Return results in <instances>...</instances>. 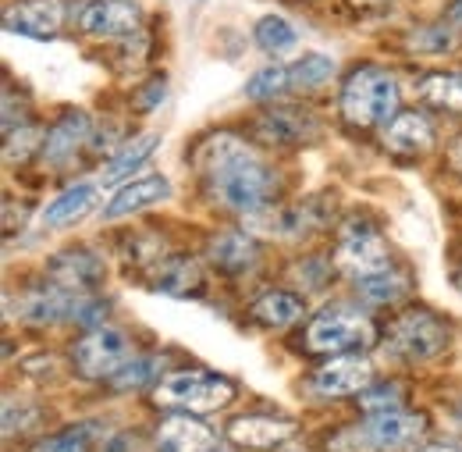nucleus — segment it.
I'll return each instance as SVG.
<instances>
[{
  "instance_id": "20",
  "label": "nucleus",
  "mask_w": 462,
  "mask_h": 452,
  "mask_svg": "<svg viewBox=\"0 0 462 452\" xmlns=\"http://www.w3.org/2000/svg\"><path fill=\"white\" fill-rule=\"evenodd\" d=\"M75 303L79 296L75 292H64L58 285H43V288H32L25 299H22V317L29 325H54V321H71L75 314Z\"/></svg>"
},
{
  "instance_id": "30",
  "label": "nucleus",
  "mask_w": 462,
  "mask_h": 452,
  "mask_svg": "<svg viewBox=\"0 0 462 452\" xmlns=\"http://www.w3.org/2000/svg\"><path fill=\"white\" fill-rule=\"evenodd\" d=\"M161 371H164V356H132L111 378V385H115L117 392H135V389L150 385Z\"/></svg>"
},
{
  "instance_id": "28",
  "label": "nucleus",
  "mask_w": 462,
  "mask_h": 452,
  "mask_svg": "<svg viewBox=\"0 0 462 452\" xmlns=\"http://www.w3.org/2000/svg\"><path fill=\"white\" fill-rule=\"evenodd\" d=\"M405 292H409V275L402 271H384V275H374V278H359V296L374 306H388V303H399Z\"/></svg>"
},
{
  "instance_id": "19",
  "label": "nucleus",
  "mask_w": 462,
  "mask_h": 452,
  "mask_svg": "<svg viewBox=\"0 0 462 452\" xmlns=\"http://www.w3.org/2000/svg\"><path fill=\"white\" fill-rule=\"evenodd\" d=\"M89 128H93V125H89V114H82V111H71V114H64V118H58V121L51 125L43 146H40L43 161H47V165H64V161H71V157L79 154V146H86Z\"/></svg>"
},
{
  "instance_id": "26",
  "label": "nucleus",
  "mask_w": 462,
  "mask_h": 452,
  "mask_svg": "<svg viewBox=\"0 0 462 452\" xmlns=\"http://www.w3.org/2000/svg\"><path fill=\"white\" fill-rule=\"evenodd\" d=\"M253 36H256L260 51H263V54H271V57L289 54V51H295V43H299L295 25H291L289 18H282V14H263V18L256 22Z\"/></svg>"
},
{
  "instance_id": "12",
  "label": "nucleus",
  "mask_w": 462,
  "mask_h": 452,
  "mask_svg": "<svg viewBox=\"0 0 462 452\" xmlns=\"http://www.w3.org/2000/svg\"><path fill=\"white\" fill-rule=\"evenodd\" d=\"M256 136L267 146H306L320 136V125L310 111L299 108H274L256 121Z\"/></svg>"
},
{
  "instance_id": "40",
  "label": "nucleus",
  "mask_w": 462,
  "mask_h": 452,
  "mask_svg": "<svg viewBox=\"0 0 462 452\" xmlns=\"http://www.w3.org/2000/svg\"><path fill=\"white\" fill-rule=\"evenodd\" d=\"M452 165H456V168L462 171V139L456 143V150H452Z\"/></svg>"
},
{
  "instance_id": "5",
  "label": "nucleus",
  "mask_w": 462,
  "mask_h": 452,
  "mask_svg": "<svg viewBox=\"0 0 462 452\" xmlns=\"http://www.w3.org/2000/svg\"><path fill=\"white\" fill-rule=\"evenodd\" d=\"M335 264L352 275L356 282L359 278H374V275H384L392 271V250L388 242L381 239V231L370 225V221H359L352 218L338 231V250H335Z\"/></svg>"
},
{
  "instance_id": "32",
  "label": "nucleus",
  "mask_w": 462,
  "mask_h": 452,
  "mask_svg": "<svg viewBox=\"0 0 462 452\" xmlns=\"http://www.w3.org/2000/svg\"><path fill=\"white\" fill-rule=\"evenodd\" d=\"M285 89H291V71L282 68V64L263 68V71H256V75L245 82V97H249V100H274V97H282Z\"/></svg>"
},
{
  "instance_id": "31",
  "label": "nucleus",
  "mask_w": 462,
  "mask_h": 452,
  "mask_svg": "<svg viewBox=\"0 0 462 452\" xmlns=\"http://www.w3.org/2000/svg\"><path fill=\"white\" fill-rule=\"evenodd\" d=\"M459 36L452 25L438 22V25H427V29H412L409 33V51H420V54H445V51H456L459 47Z\"/></svg>"
},
{
  "instance_id": "33",
  "label": "nucleus",
  "mask_w": 462,
  "mask_h": 452,
  "mask_svg": "<svg viewBox=\"0 0 462 452\" xmlns=\"http://www.w3.org/2000/svg\"><path fill=\"white\" fill-rule=\"evenodd\" d=\"M43 139H47V136H43L40 128H32V125H25V128H22V125H18V132H11V136H7V146H4L7 165L25 161V157H29L36 146H43Z\"/></svg>"
},
{
  "instance_id": "25",
  "label": "nucleus",
  "mask_w": 462,
  "mask_h": 452,
  "mask_svg": "<svg viewBox=\"0 0 462 452\" xmlns=\"http://www.w3.org/2000/svg\"><path fill=\"white\" fill-rule=\"evenodd\" d=\"M97 446H104L100 424H75V428H64L51 438H40L32 452H93Z\"/></svg>"
},
{
  "instance_id": "16",
  "label": "nucleus",
  "mask_w": 462,
  "mask_h": 452,
  "mask_svg": "<svg viewBox=\"0 0 462 452\" xmlns=\"http://www.w3.org/2000/svg\"><path fill=\"white\" fill-rule=\"evenodd\" d=\"M207 260L221 275H245L260 260V242L253 235H245V231H217L207 242Z\"/></svg>"
},
{
  "instance_id": "41",
  "label": "nucleus",
  "mask_w": 462,
  "mask_h": 452,
  "mask_svg": "<svg viewBox=\"0 0 462 452\" xmlns=\"http://www.w3.org/2000/svg\"><path fill=\"white\" fill-rule=\"evenodd\" d=\"M210 452H231V449H225V446H214Z\"/></svg>"
},
{
  "instance_id": "8",
  "label": "nucleus",
  "mask_w": 462,
  "mask_h": 452,
  "mask_svg": "<svg viewBox=\"0 0 462 452\" xmlns=\"http://www.w3.org/2000/svg\"><path fill=\"white\" fill-rule=\"evenodd\" d=\"M71 360H75V371L82 378H115L117 371L132 360V345H128L125 332L104 325V328H93L89 335H82Z\"/></svg>"
},
{
  "instance_id": "3",
  "label": "nucleus",
  "mask_w": 462,
  "mask_h": 452,
  "mask_svg": "<svg viewBox=\"0 0 462 452\" xmlns=\"http://www.w3.org/2000/svg\"><path fill=\"white\" fill-rule=\"evenodd\" d=\"M399 111V82L392 71L377 64H363L348 75L342 89V118L356 128H374L384 125Z\"/></svg>"
},
{
  "instance_id": "1",
  "label": "nucleus",
  "mask_w": 462,
  "mask_h": 452,
  "mask_svg": "<svg viewBox=\"0 0 462 452\" xmlns=\"http://www.w3.org/2000/svg\"><path fill=\"white\" fill-rule=\"evenodd\" d=\"M207 193L235 214H263L278 196V174L235 136H217L207 146Z\"/></svg>"
},
{
  "instance_id": "37",
  "label": "nucleus",
  "mask_w": 462,
  "mask_h": 452,
  "mask_svg": "<svg viewBox=\"0 0 462 452\" xmlns=\"http://www.w3.org/2000/svg\"><path fill=\"white\" fill-rule=\"evenodd\" d=\"M100 452H139V438L135 435H111L100 446Z\"/></svg>"
},
{
  "instance_id": "18",
  "label": "nucleus",
  "mask_w": 462,
  "mask_h": 452,
  "mask_svg": "<svg viewBox=\"0 0 462 452\" xmlns=\"http://www.w3.org/2000/svg\"><path fill=\"white\" fill-rule=\"evenodd\" d=\"M168 196H171V185H168V178H164V174L135 178V182H128L125 189H117L115 200L104 207V218H107V221L128 218V214L146 211V207H153V203H161V200H168Z\"/></svg>"
},
{
  "instance_id": "27",
  "label": "nucleus",
  "mask_w": 462,
  "mask_h": 452,
  "mask_svg": "<svg viewBox=\"0 0 462 452\" xmlns=\"http://www.w3.org/2000/svg\"><path fill=\"white\" fill-rule=\"evenodd\" d=\"M291 71V89H320L324 82H331L338 75V61L328 54H306L299 57L289 68Z\"/></svg>"
},
{
  "instance_id": "4",
  "label": "nucleus",
  "mask_w": 462,
  "mask_h": 452,
  "mask_svg": "<svg viewBox=\"0 0 462 452\" xmlns=\"http://www.w3.org/2000/svg\"><path fill=\"white\" fill-rule=\"evenodd\" d=\"M231 399H235V385L228 378H217L207 371H178L153 389V402L161 410H181V413H210L228 406Z\"/></svg>"
},
{
  "instance_id": "14",
  "label": "nucleus",
  "mask_w": 462,
  "mask_h": 452,
  "mask_svg": "<svg viewBox=\"0 0 462 452\" xmlns=\"http://www.w3.org/2000/svg\"><path fill=\"white\" fill-rule=\"evenodd\" d=\"M203 285V271L192 257L185 253H164L153 268H150V288L161 296H174V299H189L196 296Z\"/></svg>"
},
{
  "instance_id": "9",
  "label": "nucleus",
  "mask_w": 462,
  "mask_h": 452,
  "mask_svg": "<svg viewBox=\"0 0 462 452\" xmlns=\"http://www.w3.org/2000/svg\"><path fill=\"white\" fill-rule=\"evenodd\" d=\"M143 25V4L139 0H89L79 11V29L97 40H121L135 36Z\"/></svg>"
},
{
  "instance_id": "35",
  "label": "nucleus",
  "mask_w": 462,
  "mask_h": 452,
  "mask_svg": "<svg viewBox=\"0 0 462 452\" xmlns=\"http://www.w3.org/2000/svg\"><path fill=\"white\" fill-rule=\"evenodd\" d=\"M40 417H43V413H40L32 402H18V413H14V406L7 402V406H4V435H7V438H11L14 431L22 435V431L36 428V424H40Z\"/></svg>"
},
{
  "instance_id": "11",
  "label": "nucleus",
  "mask_w": 462,
  "mask_h": 452,
  "mask_svg": "<svg viewBox=\"0 0 462 452\" xmlns=\"http://www.w3.org/2000/svg\"><path fill=\"white\" fill-rule=\"evenodd\" d=\"M4 25L25 40H54L64 25V0H18L4 14Z\"/></svg>"
},
{
  "instance_id": "34",
  "label": "nucleus",
  "mask_w": 462,
  "mask_h": 452,
  "mask_svg": "<svg viewBox=\"0 0 462 452\" xmlns=\"http://www.w3.org/2000/svg\"><path fill=\"white\" fill-rule=\"evenodd\" d=\"M359 406L366 410V413H392V410H399L402 406V385H377V389H363V396H359Z\"/></svg>"
},
{
  "instance_id": "7",
  "label": "nucleus",
  "mask_w": 462,
  "mask_h": 452,
  "mask_svg": "<svg viewBox=\"0 0 462 452\" xmlns=\"http://www.w3.org/2000/svg\"><path fill=\"white\" fill-rule=\"evenodd\" d=\"M366 345H374V325L346 306L324 310L306 328L310 353H346V349H366Z\"/></svg>"
},
{
  "instance_id": "10",
  "label": "nucleus",
  "mask_w": 462,
  "mask_h": 452,
  "mask_svg": "<svg viewBox=\"0 0 462 452\" xmlns=\"http://www.w3.org/2000/svg\"><path fill=\"white\" fill-rule=\"evenodd\" d=\"M47 278L58 285V288H64V292L93 296V288H100L104 278H107V268L89 250H68V253H58L47 264Z\"/></svg>"
},
{
  "instance_id": "39",
  "label": "nucleus",
  "mask_w": 462,
  "mask_h": 452,
  "mask_svg": "<svg viewBox=\"0 0 462 452\" xmlns=\"http://www.w3.org/2000/svg\"><path fill=\"white\" fill-rule=\"evenodd\" d=\"M416 452H462V449H456V446H445V442H438V446H423V449H416Z\"/></svg>"
},
{
  "instance_id": "36",
  "label": "nucleus",
  "mask_w": 462,
  "mask_h": 452,
  "mask_svg": "<svg viewBox=\"0 0 462 452\" xmlns=\"http://www.w3.org/2000/svg\"><path fill=\"white\" fill-rule=\"evenodd\" d=\"M164 97H168V82H164V79H150V82L143 86V93H135V108H139V111H153Z\"/></svg>"
},
{
  "instance_id": "44",
  "label": "nucleus",
  "mask_w": 462,
  "mask_h": 452,
  "mask_svg": "<svg viewBox=\"0 0 462 452\" xmlns=\"http://www.w3.org/2000/svg\"><path fill=\"white\" fill-rule=\"evenodd\" d=\"M199 4H203V0H199Z\"/></svg>"
},
{
  "instance_id": "24",
  "label": "nucleus",
  "mask_w": 462,
  "mask_h": 452,
  "mask_svg": "<svg viewBox=\"0 0 462 452\" xmlns=\"http://www.w3.org/2000/svg\"><path fill=\"white\" fill-rule=\"evenodd\" d=\"M157 143H161L157 132H143V136H135L132 143H125V150H121L115 161L107 165V171H104V185H117V182H125L132 171L143 168V165L153 157Z\"/></svg>"
},
{
  "instance_id": "21",
  "label": "nucleus",
  "mask_w": 462,
  "mask_h": 452,
  "mask_svg": "<svg viewBox=\"0 0 462 452\" xmlns=\"http://www.w3.org/2000/svg\"><path fill=\"white\" fill-rule=\"evenodd\" d=\"M384 146L392 154H427L434 146V128L423 114L416 111L395 114L392 125L384 128Z\"/></svg>"
},
{
  "instance_id": "13",
  "label": "nucleus",
  "mask_w": 462,
  "mask_h": 452,
  "mask_svg": "<svg viewBox=\"0 0 462 452\" xmlns=\"http://www.w3.org/2000/svg\"><path fill=\"white\" fill-rule=\"evenodd\" d=\"M291 435H295V420H285V417L249 413V417H235L228 424V438L242 449H274V446H285Z\"/></svg>"
},
{
  "instance_id": "23",
  "label": "nucleus",
  "mask_w": 462,
  "mask_h": 452,
  "mask_svg": "<svg viewBox=\"0 0 462 452\" xmlns=\"http://www.w3.org/2000/svg\"><path fill=\"white\" fill-rule=\"evenodd\" d=\"M306 303L295 292H267L253 303V321L263 328H289L302 317Z\"/></svg>"
},
{
  "instance_id": "43",
  "label": "nucleus",
  "mask_w": 462,
  "mask_h": 452,
  "mask_svg": "<svg viewBox=\"0 0 462 452\" xmlns=\"http://www.w3.org/2000/svg\"><path fill=\"white\" fill-rule=\"evenodd\" d=\"M459 288H462V278H459Z\"/></svg>"
},
{
  "instance_id": "38",
  "label": "nucleus",
  "mask_w": 462,
  "mask_h": 452,
  "mask_svg": "<svg viewBox=\"0 0 462 452\" xmlns=\"http://www.w3.org/2000/svg\"><path fill=\"white\" fill-rule=\"evenodd\" d=\"M441 22H445V25H452V29L459 33L462 29V0H452V4H448V11L441 14Z\"/></svg>"
},
{
  "instance_id": "42",
  "label": "nucleus",
  "mask_w": 462,
  "mask_h": 452,
  "mask_svg": "<svg viewBox=\"0 0 462 452\" xmlns=\"http://www.w3.org/2000/svg\"><path fill=\"white\" fill-rule=\"evenodd\" d=\"M363 4H388V0H363Z\"/></svg>"
},
{
  "instance_id": "22",
  "label": "nucleus",
  "mask_w": 462,
  "mask_h": 452,
  "mask_svg": "<svg viewBox=\"0 0 462 452\" xmlns=\"http://www.w3.org/2000/svg\"><path fill=\"white\" fill-rule=\"evenodd\" d=\"M97 200H100V189H97L93 182H79V185L64 189L54 203H47V211H43V225H51V228L75 225V221H82V218L97 207Z\"/></svg>"
},
{
  "instance_id": "2",
  "label": "nucleus",
  "mask_w": 462,
  "mask_h": 452,
  "mask_svg": "<svg viewBox=\"0 0 462 452\" xmlns=\"http://www.w3.org/2000/svg\"><path fill=\"white\" fill-rule=\"evenodd\" d=\"M427 435L423 413H374L363 428H346L328 438V452H405Z\"/></svg>"
},
{
  "instance_id": "15",
  "label": "nucleus",
  "mask_w": 462,
  "mask_h": 452,
  "mask_svg": "<svg viewBox=\"0 0 462 452\" xmlns=\"http://www.w3.org/2000/svg\"><path fill=\"white\" fill-rule=\"evenodd\" d=\"M370 381H374V367L363 356H338L313 374V389L324 396H356L370 389Z\"/></svg>"
},
{
  "instance_id": "6",
  "label": "nucleus",
  "mask_w": 462,
  "mask_h": 452,
  "mask_svg": "<svg viewBox=\"0 0 462 452\" xmlns=\"http://www.w3.org/2000/svg\"><path fill=\"white\" fill-rule=\"evenodd\" d=\"M445 345H448V328L430 310H409L402 317H395L388 328V342H384L392 356L409 360V363L434 360Z\"/></svg>"
},
{
  "instance_id": "17",
  "label": "nucleus",
  "mask_w": 462,
  "mask_h": 452,
  "mask_svg": "<svg viewBox=\"0 0 462 452\" xmlns=\"http://www.w3.org/2000/svg\"><path fill=\"white\" fill-rule=\"evenodd\" d=\"M214 446L217 431L192 413H174L157 428V452H210Z\"/></svg>"
},
{
  "instance_id": "29",
  "label": "nucleus",
  "mask_w": 462,
  "mask_h": 452,
  "mask_svg": "<svg viewBox=\"0 0 462 452\" xmlns=\"http://www.w3.org/2000/svg\"><path fill=\"white\" fill-rule=\"evenodd\" d=\"M420 97L434 108L462 111V71L459 75H427V79H420Z\"/></svg>"
}]
</instances>
